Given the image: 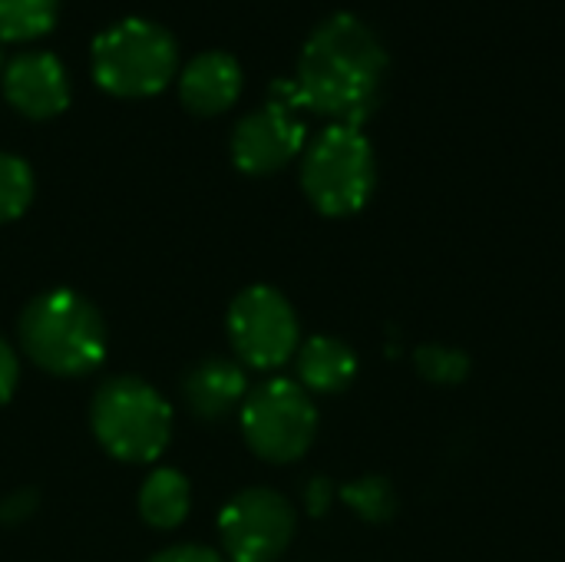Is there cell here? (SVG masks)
Returning a JSON list of instances; mask_svg holds the SVG:
<instances>
[{
    "instance_id": "2e32d148",
    "label": "cell",
    "mask_w": 565,
    "mask_h": 562,
    "mask_svg": "<svg viewBox=\"0 0 565 562\" xmlns=\"http://www.w3.org/2000/svg\"><path fill=\"white\" fill-rule=\"evenodd\" d=\"M341 500L364 523H387L397 513V494L387 477H361L341 490Z\"/></svg>"
},
{
    "instance_id": "ffe728a7",
    "label": "cell",
    "mask_w": 565,
    "mask_h": 562,
    "mask_svg": "<svg viewBox=\"0 0 565 562\" xmlns=\"http://www.w3.org/2000/svg\"><path fill=\"white\" fill-rule=\"evenodd\" d=\"M149 562H222V556L209 547L189 543V547H169V550L156 553Z\"/></svg>"
},
{
    "instance_id": "44dd1931",
    "label": "cell",
    "mask_w": 565,
    "mask_h": 562,
    "mask_svg": "<svg viewBox=\"0 0 565 562\" xmlns=\"http://www.w3.org/2000/svg\"><path fill=\"white\" fill-rule=\"evenodd\" d=\"M33 507H36V494L33 490H20V494H13L10 500L0 503V520L3 523H17V520L30 517Z\"/></svg>"
},
{
    "instance_id": "7c38bea8",
    "label": "cell",
    "mask_w": 565,
    "mask_h": 562,
    "mask_svg": "<svg viewBox=\"0 0 565 562\" xmlns=\"http://www.w3.org/2000/svg\"><path fill=\"white\" fill-rule=\"evenodd\" d=\"M245 391H248L245 371L235 361H225V358H205V361H199L185 374V381H182L185 404L202 421H222V417H228L238 404H245Z\"/></svg>"
},
{
    "instance_id": "d6986e66",
    "label": "cell",
    "mask_w": 565,
    "mask_h": 562,
    "mask_svg": "<svg viewBox=\"0 0 565 562\" xmlns=\"http://www.w3.org/2000/svg\"><path fill=\"white\" fill-rule=\"evenodd\" d=\"M17 378H20V361L13 354V348L0 338V404H7L13 397Z\"/></svg>"
},
{
    "instance_id": "5b68a950",
    "label": "cell",
    "mask_w": 565,
    "mask_h": 562,
    "mask_svg": "<svg viewBox=\"0 0 565 562\" xmlns=\"http://www.w3.org/2000/svg\"><path fill=\"white\" fill-rule=\"evenodd\" d=\"M175 70V36L146 17H126L93 40V76L113 96H152Z\"/></svg>"
},
{
    "instance_id": "52a82bcc",
    "label": "cell",
    "mask_w": 565,
    "mask_h": 562,
    "mask_svg": "<svg viewBox=\"0 0 565 562\" xmlns=\"http://www.w3.org/2000/svg\"><path fill=\"white\" fill-rule=\"evenodd\" d=\"M228 341L248 368L275 371L298 354V315L278 288L252 285L228 308Z\"/></svg>"
},
{
    "instance_id": "8fae6325",
    "label": "cell",
    "mask_w": 565,
    "mask_h": 562,
    "mask_svg": "<svg viewBox=\"0 0 565 562\" xmlns=\"http://www.w3.org/2000/svg\"><path fill=\"white\" fill-rule=\"evenodd\" d=\"M242 93V66L225 50H205L179 73V96L195 116L225 113Z\"/></svg>"
},
{
    "instance_id": "277c9868",
    "label": "cell",
    "mask_w": 565,
    "mask_h": 562,
    "mask_svg": "<svg viewBox=\"0 0 565 562\" xmlns=\"http://www.w3.org/2000/svg\"><path fill=\"white\" fill-rule=\"evenodd\" d=\"M89 421L106 454L126 464H152L172 437V407L139 378L106 381L93 397Z\"/></svg>"
},
{
    "instance_id": "7402d4cb",
    "label": "cell",
    "mask_w": 565,
    "mask_h": 562,
    "mask_svg": "<svg viewBox=\"0 0 565 562\" xmlns=\"http://www.w3.org/2000/svg\"><path fill=\"white\" fill-rule=\"evenodd\" d=\"M331 497H334V490H331V484L324 477H315L308 484V490H305V500H308V510L311 513H324L328 503H331Z\"/></svg>"
},
{
    "instance_id": "6da1fadb",
    "label": "cell",
    "mask_w": 565,
    "mask_h": 562,
    "mask_svg": "<svg viewBox=\"0 0 565 562\" xmlns=\"http://www.w3.org/2000/svg\"><path fill=\"white\" fill-rule=\"evenodd\" d=\"M387 73V50L354 13L324 17L301 46L295 86L301 106L341 126H358L374 113Z\"/></svg>"
},
{
    "instance_id": "8992f818",
    "label": "cell",
    "mask_w": 565,
    "mask_h": 562,
    "mask_svg": "<svg viewBox=\"0 0 565 562\" xmlns=\"http://www.w3.org/2000/svg\"><path fill=\"white\" fill-rule=\"evenodd\" d=\"M242 434L262 460L291 464L315 444L318 407L298 381L271 378L245 397Z\"/></svg>"
},
{
    "instance_id": "7a4b0ae2",
    "label": "cell",
    "mask_w": 565,
    "mask_h": 562,
    "mask_svg": "<svg viewBox=\"0 0 565 562\" xmlns=\"http://www.w3.org/2000/svg\"><path fill=\"white\" fill-rule=\"evenodd\" d=\"M20 341L26 358L56 378L89 374L106 358L103 315L70 288L43 291L23 308Z\"/></svg>"
},
{
    "instance_id": "3957f363",
    "label": "cell",
    "mask_w": 565,
    "mask_h": 562,
    "mask_svg": "<svg viewBox=\"0 0 565 562\" xmlns=\"http://www.w3.org/2000/svg\"><path fill=\"white\" fill-rule=\"evenodd\" d=\"M377 185V159L371 139L358 126L331 123L305 149L301 189L308 202L331 219L361 212Z\"/></svg>"
},
{
    "instance_id": "ac0fdd59",
    "label": "cell",
    "mask_w": 565,
    "mask_h": 562,
    "mask_svg": "<svg viewBox=\"0 0 565 562\" xmlns=\"http://www.w3.org/2000/svg\"><path fill=\"white\" fill-rule=\"evenodd\" d=\"M33 202V169L10 152H0V225L13 222Z\"/></svg>"
},
{
    "instance_id": "5bb4252c",
    "label": "cell",
    "mask_w": 565,
    "mask_h": 562,
    "mask_svg": "<svg viewBox=\"0 0 565 562\" xmlns=\"http://www.w3.org/2000/svg\"><path fill=\"white\" fill-rule=\"evenodd\" d=\"M139 513L156 530H175L189 517V480L172 467H159L139 490Z\"/></svg>"
},
{
    "instance_id": "4fadbf2b",
    "label": "cell",
    "mask_w": 565,
    "mask_h": 562,
    "mask_svg": "<svg viewBox=\"0 0 565 562\" xmlns=\"http://www.w3.org/2000/svg\"><path fill=\"white\" fill-rule=\"evenodd\" d=\"M358 378V354L331 335L298 344V384L311 394H341Z\"/></svg>"
},
{
    "instance_id": "9a60e30c",
    "label": "cell",
    "mask_w": 565,
    "mask_h": 562,
    "mask_svg": "<svg viewBox=\"0 0 565 562\" xmlns=\"http://www.w3.org/2000/svg\"><path fill=\"white\" fill-rule=\"evenodd\" d=\"M56 23V0H0V40H36Z\"/></svg>"
},
{
    "instance_id": "e0dca14e",
    "label": "cell",
    "mask_w": 565,
    "mask_h": 562,
    "mask_svg": "<svg viewBox=\"0 0 565 562\" xmlns=\"http://www.w3.org/2000/svg\"><path fill=\"white\" fill-rule=\"evenodd\" d=\"M414 368L437 388H454L470 378V358L454 344H420L414 351Z\"/></svg>"
},
{
    "instance_id": "603a6c76",
    "label": "cell",
    "mask_w": 565,
    "mask_h": 562,
    "mask_svg": "<svg viewBox=\"0 0 565 562\" xmlns=\"http://www.w3.org/2000/svg\"><path fill=\"white\" fill-rule=\"evenodd\" d=\"M0 60H3V53H0Z\"/></svg>"
},
{
    "instance_id": "ba28073f",
    "label": "cell",
    "mask_w": 565,
    "mask_h": 562,
    "mask_svg": "<svg viewBox=\"0 0 565 562\" xmlns=\"http://www.w3.org/2000/svg\"><path fill=\"white\" fill-rule=\"evenodd\" d=\"M218 537L232 562H275L291 547L295 510L268 487L242 490L225 503Z\"/></svg>"
},
{
    "instance_id": "9c48e42d",
    "label": "cell",
    "mask_w": 565,
    "mask_h": 562,
    "mask_svg": "<svg viewBox=\"0 0 565 562\" xmlns=\"http://www.w3.org/2000/svg\"><path fill=\"white\" fill-rule=\"evenodd\" d=\"M305 136L308 129L298 119V109L271 99L242 116L232 129V162L248 176H271L305 149Z\"/></svg>"
},
{
    "instance_id": "30bf717a",
    "label": "cell",
    "mask_w": 565,
    "mask_h": 562,
    "mask_svg": "<svg viewBox=\"0 0 565 562\" xmlns=\"http://www.w3.org/2000/svg\"><path fill=\"white\" fill-rule=\"evenodd\" d=\"M3 96L17 113L30 119H50L70 103V76L53 53L26 50L3 70Z\"/></svg>"
}]
</instances>
